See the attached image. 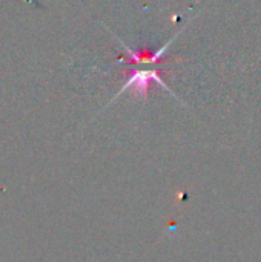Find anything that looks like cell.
Segmentation results:
<instances>
[{"label":"cell","instance_id":"cell-1","mask_svg":"<svg viewBox=\"0 0 261 262\" xmlns=\"http://www.w3.org/2000/svg\"><path fill=\"white\" fill-rule=\"evenodd\" d=\"M152 81L157 83L158 86H162L165 91H168L171 95L175 97V94L168 88V84L165 83V80L162 78V75H160L158 71H154V69H143V71H134V72L128 77V80L123 83V86L120 88V91L117 92V95L111 100V103H112L115 98H118L123 92H131L135 98L145 100V98L148 97V91H149V86H151Z\"/></svg>","mask_w":261,"mask_h":262}]
</instances>
